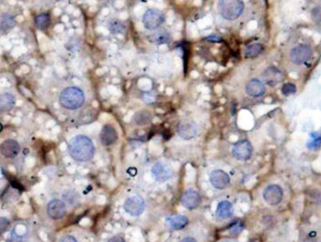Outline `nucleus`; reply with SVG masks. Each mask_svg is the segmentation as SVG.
Listing matches in <instances>:
<instances>
[{
  "label": "nucleus",
  "mask_w": 321,
  "mask_h": 242,
  "mask_svg": "<svg viewBox=\"0 0 321 242\" xmlns=\"http://www.w3.org/2000/svg\"><path fill=\"white\" fill-rule=\"evenodd\" d=\"M68 150L71 158L79 162L89 161L95 155V146L93 142L83 134L76 135L70 140Z\"/></svg>",
  "instance_id": "obj_1"
},
{
  "label": "nucleus",
  "mask_w": 321,
  "mask_h": 242,
  "mask_svg": "<svg viewBox=\"0 0 321 242\" xmlns=\"http://www.w3.org/2000/svg\"><path fill=\"white\" fill-rule=\"evenodd\" d=\"M60 104L67 110H77L85 104L83 90L76 87H69L62 90L60 95Z\"/></svg>",
  "instance_id": "obj_2"
},
{
  "label": "nucleus",
  "mask_w": 321,
  "mask_h": 242,
  "mask_svg": "<svg viewBox=\"0 0 321 242\" xmlns=\"http://www.w3.org/2000/svg\"><path fill=\"white\" fill-rule=\"evenodd\" d=\"M218 10L223 18L234 21L243 12L244 3L240 0H222L218 3Z\"/></svg>",
  "instance_id": "obj_3"
},
{
  "label": "nucleus",
  "mask_w": 321,
  "mask_h": 242,
  "mask_svg": "<svg viewBox=\"0 0 321 242\" xmlns=\"http://www.w3.org/2000/svg\"><path fill=\"white\" fill-rule=\"evenodd\" d=\"M166 17L163 12L154 9H150L143 15V24L145 28L150 31H154L160 28V26L165 23Z\"/></svg>",
  "instance_id": "obj_4"
},
{
  "label": "nucleus",
  "mask_w": 321,
  "mask_h": 242,
  "mask_svg": "<svg viewBox=\"0 0 321 242\" xmlns=\"http://www.w3.org/2000/svg\"><path fill=\"white\" fill-rule=\"evenodd\" d=\"M124 210L131 216H140L146 208L145 200L141 196H132L126 199L124 203Z\"/></svg>",
  "instance_id": "obj_5"
},
{
  "label": "nucleus",
  "mask_w": 321,
  "mask_h": 242,
  "mask_svg": "<svg viewBox=\"0 0 321 242\" xmlns=\"http://www.w3.org/2000/svg\"><path fill=\"white\" fill-rule=\"evenodd\" d=\"M233 157L240 161H248L253 155V146L248 140H241L232 148Z\"/></svg>",
  "instance_id": "obj_6"
},
{
  "label": "nucleus",
  "mask_w": 321,
  "mask_h": 242,
  "mask_svg": "<svg viewBox=\"0 0 321 242\" xmlns=\"http://www.w3.org/2000/svg\"><path fill=\"white\" fill-rule=\"evenodd\" d=\"M283 190L279 185H269L263 192V198L270 206H277L283 199Z\"/></svg>",
  "instance_id": "obj_7"
},
{
  "label": "nucleus",
  "mask_w": 321,
  "mask_h": 242,
  "mask_svg": "<svg viewBox=\"0 0 321 242\" xmlns=\"http://www.w3.org/2000/svg\"><path fill=\"white\" fill-rule=\"evenodd\" d=\"M151 174L157 182L164 183L171 178L173 175V170L166 162L158 161L152 166Z\"/></svg>",
  "instance_id": "obj_8"
},
{
  "label": "nucleus",
  "mask_w": 321,
  "mask_h": 242,
  "mask_svg": "<svg viewBox=\"0 0 321 242\" xmlns=\"http://www.w3.org/2000/svg\"><path fill=\"white\" fill-rule=\"evenodd\" d=\"M311 57L312 49L307 44H300L294 47L290 52V60L296 65H301L307 62Z\"/></svg>",
  "instance_id": "obj_9"
},
{
  "label": "nucleus",
  "mask_w": 321,
  "mask_h": 242,
  "mask_svg": "<svg viewBox=\"0 0 321 242\" xmlns=\"http://www.w3.org/2000/svg\"><path fill=\"white\" fill-rule=\"evenodd\" d=\"M181 205L189 210L198 208L202 203V197L195 190L189 189L183 193L180 198Z\"/></svg>",
  "instance_id": "obj_10"
},
{
  "label": "nucleus",
  "mask_w": 321,
  "mask_h": 242,
  "mask_svg": "<svg viewBox=\"0 0 321 242\" xmlns=\"http://www.w3.org/2000/svg\"><path fill=\"white\" fill-rule=\"evenodd\" d=\"M67 213V208L64 201L60 199H53L47 205V214L52 220H61Z\"/></svg>",
  "instance_id": "obj_11"
},
{
  "label": "nucleus",
  "mask_w": 321,
  "mask_h": 242,
  "mask_svg": "<svg viewBox=\"0 0 321 242\" xmlns=\"http://www.w3.org/2000/svg\"><path fill=\"white\" fill-rule=\"evenodd\" d=\"M210 182L217 190H224L230 184L229 175L223 170H214L210 174Z\"/></svg>",
  "instance_id": "obj_12"
},
{
  "label": "nucleus",
  "mask_w": 321,
  "mask_h": 242,
  "mask_svg": "<svg viewBox=\"0 0 321 242\" xmlns=\"http://www.w3.org/2000/svg\"><path fill=\"white\" fill-rule=\"evenodd\" d=\"M20 152V145L14 139H7L0 145V153L7 159H14Z\"/></svg>",
  "instance_id": "obj_13"
},
{
  "label": "nucleus",
  "mask_w": 321,
  "mask_h": 242,
  "mask_svg": "<svg viewBox=\"0 0 321 242\" xmlns=\"http://www.w3.org/2000/svg\"><path fill=\"white\" fill-rule=\"evenodd\" d=\"M118 139V132L112 125H105L100 132V142L104 147H110L114 145Z\"/></svg>",
  "instance_id": "obj_14"
},
{
  "label": "nucleus",
  "mask_w": 321,
  "mask_h": 242,
  "mask_svg": "<svg viewBox=\"0 0 321 242\" xmlns=\"http://www.w3.org/2000/svg\"><path fill=\"white\" fill-rule=\"evenodd\" d=\"M178 136L183 140H192L198 134V127L193 121H184L178 128Z\"/></svg>",
  "instance_id": "obj_15"
},
{
  "label": "nucleus",
  "mask_w": 321,
  "mask_h": 242,
  "mask_svg": "<svg viewBox=\"0 0 321 242\" xmlns=\"http://www.w3.org/2000/svg\"><path fill=\"white\" fill-rule=\"evenodd\" d=\"M262 78L266 85L270 87H275L284 79V73L275 67H270L262 74Z\"/></svg>",
  "instance_id": "obj_16"
},
{
  "label": "nucleus",
  "mask_w": 321,
  "mask_h": 242,
  "mask_svg": "<svg viewBox=\"0 0 321 242\" xmlns=\"http://www.w3.org/2000/svg\"><path fill=\"white\" fill-rule=\"evenodd\" d=\"M149 41L156 45L167 44L171 42L172 36L170 31L165 28H158L148 37Z\"/></svg>",
  "instance_id": "obj_17"
},
{
  "label": "nucleus",
  "mask_w": 321,
  "mask_h": 242,
  "mask_svg": "<svg viewBox=\"0 0 321 242\" xmlns=\"http://www.w3.org/2000/svg\"><path fill=\"white\" fill-rule=\"evenodd\" d=\"M189 224V219L184 215H173L166 219V225L172 230H181Z\"/></svg>",
  "instance_id": "obj_18"
},
{
  "label": "nucleus",
  "mask_w": 321,
  "mask_h": 242,
  "mask_svg": "<svg viewBox=\"0 0 321 242\" xmlns=\"http://www.w3.org/2000/svg\"><path fill=\"white\" fill-rule=\"evenodd\" d=\"M245 90L250 97L258 98V97H261L262 95H264L265 86L261 81L254 78V79H251L247 83Z\"/></svg>",
  "instance_id": "obj_19"
},
{
  "label": "nucleus",
  "mask_w": 321,
  "mask_h": 242,
  "mask_svg": "<svg viewBox=\"0 0 321 242\" xmlns=\"http://www.w3.org/2000/svg\"><path fill=\"white\" fill-rule=\"evenodd\" d=\"M234 214L233 205L229 201H222L218 204L216 208V216L217 218L222 220L231 218Z\"/></svg>",
  "instance_id": "obj_20"
},
{
  "label": "nucleus",
  "mask_w": 321,
  "mask_h": 242,
  "mask_svg": "<svg viewBox=\"0 0 321 242\" xmlns=\"http://www.w3.org/2000/svg\"><path fill=\"white\" fill-rule=\"evenodd\" d=\"M15 105V97L11 93L0 94V112H9Z\"/></svg>",
  "instance_id": "obj_21"
},
{
  "label": "nucleus",
  "mask_w": 321,
  "mask_h": 242,
  "mask_svg": "<svg viewBox=\"0 0 321 242\" xmlns=\"http://www.w3.org/2000/svg\"><path fill=\"white\" fill-rule=\"evenodd\" d=\"M152 120V114L148 110H141L133 115V121L137 126L149 125Z\"/></svg>",
  "instance_id": "obj_22"
},
{
  "label": "nucleus",
  "mask_w": 321,
  "mask_h": 242,
  "mask_svg": "<svg viewBox=\"0 0 321 242\" xmlns=\"http://www.w3.org/2000/svg\"><path fill=\"white\" fill-rule=\"evenodd\" d=\"M15 19L10 13H3L0 16V32L6 33L15 26Z\"/></svg>",
  "instance_id": "obj_23"
},
{
  "label": "nucleus",
  "mask_w": 321,
  "mask_h": 242,
  "mask_svg": "<svg viewBox=\"0 0 321 242\" xmlns=\"http://www.w3.org/2000/svg\"><path fill=\"white\" fill-rule=\"evenodd\" d=\"M62 197L64 199V203L69 204L70 206H76L80 202V196L78 195L77 192L73 190H68L65 191L62 195Z\"/></svg>",
  "instance_id": "obj_24"
},
{
  "label": "nucleus",
  "mask_w": 321,
  "mask_h": 242,
  "mask_svg": "<svg viewBox=\"0 0 321 242\" xmlns=\"http://www.w3.org/2000/svg\"><path fill=\"white\" fill-rule=\"evenodd\" d=\"M263 51H264V46H263V44H258V43L252 44H250L246 48L245 58H257V57H258L261 54Z\"/></svg>",
  "instance_id": "obj_25"
},
{
  "label": "nucleus",
  "mask_w": 321,
  "mask_h": 242,
  "mask_svg": "<svg viewBox=\"0 0 321 242\" xmlns=\"http://www.w3.org/2000/svg\"><path fill=\"white\" fill-rule=\"evenodd\" d=\"M108 28L112 34H124L126 32L127 26L123 22L114 19L110 21Z\"/></svg>",
  "instance_id": "obj_26"
},
{
  "label": "nucleus",
  "mask_w": 321,
  "mask_h": 242,
  "mask_svg": "<svg viewBox=\"0 0 321 242\" xmlns=\"http://www.w3.org/2000/svg\"><path fill=\"white\" fill-rule=\"evenodd\" d=\"M50 22H51V19H50V16L47 13H42V14L37 15L35 17V20H34L36 26L40 29H43V30L47 28L48 26L50 25Z\"/></svg>",
  "instance_id": "obj_27"
},
{
  "label": "nucleus",
  "mask_w": 321,
  "mask_h": 242,
  "mask_svg": "<svg viewBox=\"0 0 321 242\" xmlns=\"http://www.w3.org/2000/svg\"><path fill=\"white\" fill-rule=\"evenodd\" d=\"M321 135L318 132H314L310 135L309 140L307 142V148L310 150H317L321 147Z\"/></svg>",
  "instance_id": "obj_28"
},
{
  "label": "nucleus",
  "mask_w": 321,
  "mask_h": 242,
  "mask_svg": "<svg viewBox=\"0 0 321 242\" xmlns=\"http://www.w3.org/2000/svg\"><path fill=\"white\" fill-rule=\"evenodd\" d=\"M243 228H244V225L240 220H235L228 226L227 229H228L231 235L236 236V235H238L241 231L243 230Z\"/></svg>",
  "instance_id": "obj_29"
},
{
  "label": "nucleus",
  "mask_w": 321,
  "mask_h": 242,
  "mask_svg": "<svg viewBox=\"0 0 321 242\" xmlns=\"http://www.w3.org/2000/svg\"><path fill=\"white\" fill-rule=\"evenodd\" d=\"M297 91V88L295 87L294 84H291V83H287V84H285L282 88V93L285 95V96H289V95H292L294 93Z\"/></svg>",
  "instance_id": "obj_30"
},
{
  "label": "nucleus",
  "mask_w": 321,
  "mask_h": 242,
  "mask_svg": "<svg viewBox=\"0 0 321 242\" xmlns=\"http://www.w3.org/2000/svg\"><path fill=\"white\" fill-rule=\"evenodd\" d=\"M11 226L10 220L5 217H0V233L4 234L9 230Z\"/></svg>",
  "instance_id": "obj_31"
},
{
  "label": "nucleus",
  "mask_w": 321,
  "mask_h": 242,
  "mask_svg": "<svg viewBox=\"0 0 321 242\" xmlns=\"http://www.w3.org/2000/svg\"><path fill=\"white\" fill-rule=\"evenodd\" d=\"M206 40L210 43H221L222 42V38L217 34L210 35L209 37L206 38Z\"/></svg>",
  "instance_id": "obj_32"
},
{
  "label": "nucleus",
  "mask_w": 321,
  "mask_h": 242,
  "mask_svg": "<svg viewBox=\"0 0 321 242\" xmlns=\"http://www.w3.org/2000/svg\"><path fill=\"white\" fill-rule=\"evenodd\" d=\"M60 242H77V240L73 237V236H70V235H68V236H65V237H63L61 240H60Z\"/></svg>",
  "instance_id": "obj_33"
},
{
  "label": "nucleus",
  "mask_w": 321,
  "mask_h": 242,
  "mask_svg": "<svg viewBox=\"0 0 321 242\" xmlns=\"http://www.w3.org/2000/svg\"><path fill=\"white\" fill-rule=\"evenodd\" d=\"M107 242H126L125 240L119 236H115V237H112L111 239L108 240Z\"/></svg>",
  "instance_id": "obj_34"
},
{
  "label": "nucleus",
  "mask_w": 321,
  "mask_h": 242,
  "mask_svg": "<svg viewBox=\"0 0 321 242\" xmlns=\"http://www.w3.org/2000/svg\"><path fill=\"white\" fill-rule=\"evenodd\" d=\"M180 242H197V241L193 238H191V237H187L185 239H183L182 241H180Z\"/></svg>",
  "instance_id": "obj_35"
},
{
  "label": "nucleus",
  "mask_w": 321,
  "mask_h": 242,
  "mask_svg": "<svg viewBox=\"0 0 321 242\" xmlns=\"http://www.w3.org/2000/svg\"><path fill=\"white\" fill-rule=\"evenodd\" d=\"M250 242H260V241L259 240H253V241H251Z\"/></svg>",
  "instance_id": "obj_36"
},
{
  "label": "nucleus",
  "mask_w": 321,
  "mask_h": 242,
  "mask_svg": "<svg viewBox=\"0 0 321 242\" xmlns=\"http://www.w3.org/2000/svg\"><path fill=\"white\" fill-rule=\"evenodd\" d=\"M2 129H3V127H2V124H1V123H0V132H2Z\"/></svg>",
  "instance_id": "obj_37"
}]
</instances>
